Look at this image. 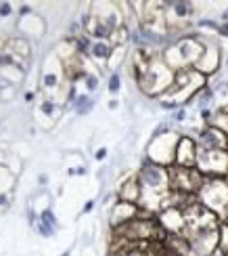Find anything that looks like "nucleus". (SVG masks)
<instances>
[{
  "mask_svg": "<svg viewBox=\"0 0 228 256\" xmlns=\"http://www.w3.org/2000/svg\"><path fill=\"white\" fill-rule=\"evenodd\" d=\"M136 180L140 187V200L145 196H161L170 187V170L145 158V162L136 174Z\"/></svg>",
  "mask_w": 228,
  "mask_h": 256,
  "instance_id": "f257e3e1",
  "label": "nucleus"
},
{
  "mask_svg": "<svg viewBox=\"0 0 228 256\" xmlns=\"http://www.w3.org/2000/svg\"><path fill=\"white\" fill-rule=\"evenodd\" d=\"M178 138L176 134H172L168 128H159L155 138H153V143H151L149 147V160L151 162H155L159 166H164V164H170L174 162V158H176V145H178Z\"/></svg>",
  "mask_w": 228,
  "mask_h": 256,
  "instance_id": "f03ea898",
  "label": "nucleus"
},
{
  "mask_svg": "<svg viewBox=\"0 0 228 256\" xmlns=\"http://www.w3.org/2000/svg\"><path fill=\"white\" fill-rule=\"evenodd\" d=\"M205 46L201 42H197L195 38H182L178 42H174V46L168 50L170 55H176V61H174V68H187V66H197V61L201 59Z\"/></svg>",
  "mask_w": 228,
  "mask_h": 256,
  "instance_id": "7ed1b4c3",
  "label": "nucleus"
},
{
  "mask_svg": "<svg viewBox=\"0 0 228 256\" xmlns=\"http://www.w3.org/2000/svg\"><path fill=\"white\" fill-rule=\"evenodd\" d=\"M197 147L201 152H228V134L218 126L208 124L197 134Z\"/></svg>",
  "mask_w": 228,
  "mask_h": 256,
  "instance_id": "20e7f679",
  "label": "nucleus"
},
{
  "mask_svg": "<svg viewBox=\"0 0 228 256\" xmlns=\"http://www.w3.org/2000/svg\"><path fill=\"white\" fill-rule=\"evenodd\" d=\"M201 194H203L205 206L212 208V210H220V208L228 206V185L222 178L205 180L203 187H201Z\"/></svg>",
  "mask_w": 228,
  "mask_h": 256,
  "instance_id": "39448f33",
  "label": "nucleus"
},
{
  "mask_svg": "<svg viewBox=\"0 0 228 256\" xmlns=\"http://www.w3.org/2000/svg\"><path fill=\"white\" fill-rule=\"evenodd\" d=\"M197 154H199L197 141H193L191 136H180L178 145H176L174 164L180 166V168H197Z\"/></svg>",
  "mask_w": 228,
  "mask_h": 256,
  "instance_id": "423d86ee",
  "label": "nucleus"
},
{
  "mask_svg": "<svg viewBox=\"0 0 228 256\" xmlns=\"http://www.w3.org/2000/svg\"><path fill=\"white\" fill-rule=\"evenodd\" d=\"M218 68H220V48L205 46L201 59L197 61V66H195V72H199L201 76H205V74H214Z\"/></svg>",
  "mask_w": 228,
  "mask_h": 256,
  "instance_id": "0eeeda50",
  "label": "nucleus"
},
{
  "mask_svg": "<svg viewBox=\"0 0 228 256\" xmlns=\"http://www.w3.org/2000/svg\"><path fill=\"white\" fill-rule=\"evenodd\" d=\"M113 55V46L109 40H94L92 42V48H90V57L99 63H105L107 59H111Z\"/></svg>",
  "mask_w": 228,
  "mask_h": 256,
  "instance_id": "6e6552de",
  "label": "nucleus"
},
{
  "mask_svg": "<svg viewBox=\"0 0 228 256\" xmlns=\"http://www.w3.org/2000/svg\"><path fill=\"white\" fill-rule=\"evenodd\" d=\"M166 6H170L172 15L176 19H189L195 13V4L193 2H182V0H174V2H166Z\"/></svg>",
  "mask_w": 228,
  "mask_h": 256,
  "instance_id": "1a4fd4ad",
  "label": "nucleus"
},
{
  "mask_svg": "<svg viewBox=\"0 0 228 256\" xmlns=\"http://www.w3.org/2000/svg\"><path fill=\"white\" fill-rule=\"evenodd\" d=\"M88 32H90V36L94 38V40H109L115 32L105 24L103 19H94L92 24H90V28H88Z\"/></svg>",
  "mask_w": 228,
  "mask_h": 256,
  "instance_id": "9d476101",
  "label": "nucleus"
},
{
  "mask_svg": "<svg viewBox=\"0 0 228 256\" xmlns=\"http://www.w3.org/2000/svg\"><path fill=\"white\" fill-rule=\"evenodd\" d=\"M216 99V92L212 86H201L197 90V105H199V112L201 110H210L212 108V103Z\"/></svg>",
  "mask_w": 228,
  "mask_h": 256,
  "instance_id": "9b49d317",
  "label": "nucleus"
},
{
  "mask_svg": "<svg viewBox=\"0 0 228 256\" xmlns=\"http://www.w3.org/2000/svg\"><path fill=\"white\" fill-rule=\"evenodd\" d=\"M92 108H94V99L90 97V94H80V97L75 99V103H73V110L78 112L80 116L90 114V112H92Z\"/></svg>",
  "mask_w": 228,
  "mask_h": 256,
  "instance_id": "f8f14e48",
  "label": "nucleus"
},
{
  "mask_svg": "<svg viewBox=\"0 0 228 256\" xmlns=\"http://www.w3.org/2000/svg\"><path fill=\"white\" fill-rule=\"evenodd\" d=\"M90 48H92L90 36H78L75 38V50H78L80 55H90Z\"/></svg>",
  "mask_w": 228,
  "mask_h": 256,
  "instance_id": "ddd939ff",
  "label": "nucleus"
},
{
  "mask_svg": "<svg viewBox=\"0 0 228 256\" xmlns=\"http://www.w3.org/2000/svg\"><path fill=\"white\" fill-rule=\"evenodd\" d=\"M107 88H109L111 94H117L119 88H122V78H119L117 72H113L111 76H109V80H107Z\"/></svg>",
  "mask_w": 228,
  "mask_h": 256,
  "instance_id": "4468645a",
  "label": "nucleus"
},
{
  "mask_svg": "<svg viewBox=\"0 0 228 256\" xmlns=\"http://www.w3.org/2000/svg\"><path fill=\"white\" fill-rule=\"evenodd\" d=\"M40 222L42 225H46L48 229H55L57 227V218H55V214H52V210H42V214H40Z\"/></svg>",
  "mask_w": 228,
  "mask_h": 256,
  "instance_id": "2eb2a0df",
  "label": "nucleus"
},
{
  "mask_svg": "<svg viewBox=\"0 0 228 256\" xmlns=\"http://www.w3.org/2000/svg\"><path fill=\"white\" fill-rule=\"evenodd\" d=\"M42 84H44V88H57L59 86V74L55 72H46L44 74V78H42Z\"/></svg>",
  "mask_w": 228,
  "mask_h": 256,
  "instance_id": "dca6fc26",
  "label": "nucleus"
},
{
  "mask_svg": "<svg viewBox=\"0 0 228 256\" xmlns=\"http://www.w3.org/2000/svg\"><path fill=\"white\" fill-rule=\"evenodd\" d=\"M84 86H86L88 92H94L96 88H99V78L92 76V74H86L84 76Z\"/></svg>",
  "mask_w": 228,
  "mask_h": 256,
  "instance_id": "f3484780",
  "label": "nucleus"
},
{
  "mask_svg": "<svg viewBox=\"0 0 228 256\" xmlns=\"http://www.w3.org/2000/svg\"><path fill=\"white\" fill-rule=\"evenodd\" d=\"M197 28H201V30H216V32H218V24H216L214 19H199L197 21Z\"/></svg>",
  "mask_w": 228,
  "mask_h": 256,
  "instance_id": "a211bd4d",
  "label": "nucleus"
},
{
  "mask_svg": "<svg viewBox=\"0 0 228 256\" xmlns=\"http://www.w3.org/2000/svg\"><path fill=\"white\" fill-rule=\"evenodd\" d=\"M40 110H42V114H44V116H48V118H52V116H55V103H52V101H44V103H42L40 105Z\"/></svg>",
  "mask_w": 228,
  "mask_h": 256,
  "instance_id": "6ab92c4d",
  "label": "nucleus"
},
{
  "mask_svg": "<svg viewBox=\"0 0 228 256\" xmlns=\"http://www.w3.org/2000/svg\"><path fill=\"white\" fill-rule=\"evenodd\" d=\"M159 105H161L164 110H168V112L178 110V101H166V99H161V101H159Z\"/></svg>",
  "mask_w": 228,
  "mask_h": 256,
  "instance_id": "aec40b11",
  "label": "nucleus"
},
{
  "mask_svg": "<svg viewBox=\"0 0 228 256\" xmlns=\"http://www.w3.org/2000/svg\"><path fill=\"white\" fill-rule=\"evenodd\" d=\"M38 231H40V236H44V238H52V233H55V229H48L46 225H42V222H38Z\"/></svg>",
  "mask_w": 228,
  "mask_h": 256,
  "instance_id": "412c9836",
  "label": "nucleus"
},
{
  "mask_svg": "<svg viewBox=\"0 0 228 256\" xmlns=\"http://www.w3.org/2000/svg\"><path fill=\"white\" fill-rule=\"evenodd\" d=\"M199 116H201V120L210 122V124H212V120H214V112H212V108H210V110H201Z\"/></svg>",
  "mask_w": 228,
  "mask_h": 256,
  "instance_id": "4be33fe9",
  "label": "nucleus"
},
{
  "mask_svg": "<svg viewBox=\"0 0 228 256\" xmlns=\"http://www.w3.org/2000/svg\"><path fill=\"white\" fill-rule=\"evenodd\" d=\"M0 15H2V17L10 15V4H8V2H2V4H0Z\"/></svg>",
  "mask_w": 228,
  "mask_h": 256,
  "instance_id": "5701e85b",
  "label": "nucleus"
},
{
  "mask_svg": "<svg viewBox=\"0 0 228 256\" xmlns=\"http://www.w3.org/2000/svg\"><path fill=\"white\" fill-rule=\"evenodd\" d=\"M184 118H187V112H184V110H176V114H174V120H176V122H182Z\"/></svg>",
  "mask_w": 228,
  "mask_h": 256,
  "instance_id": "b1692460",
  "label": "nucleus"
},
{
  "mask_svg": "<svg viewBox=\"0 0 228 256\" xmlns=\"http://www.w3.org/2000/svg\"><path fill=\"white\" fill-rule=\"evenodd\" d=\"M218 34H220L222 38H228V24H222V26H218Z\"/></svg>",
  "mask_w": 228,
  "mask_h": 256,
  "instance_id": "393cba45",
  "label": "nucleus"
},
{
  "mask_svg": "<svg viewBox=\"0 0 228 256\" xmlns=\"http://www.w3.org/2000/svg\"><path fill=\"white\" fill-rule=\"evenodd\" d=\"M94 158H96V160H105V158H107V149H105V147H103V149H99V152L94 154Z\"/></svg>",
  "mask_w": 228,
  "mask_h": 256,
  "instance_id": "a878e982",
  "label": "nucleus"
},
{
  "mask_svg": "<svg viewBox=\"0 0 228 256\" xmlns=\"http://www.w3.org/2000/svg\"><path fill=\"white\" fill-rule=\"evenodd\" d=\"M94 208V202L90 200V202H86V204H84V212H90Z\"/></svg>",
  "mask_w": 228,
  "mask_h": 256,
  "instance_id": "bb28decb",
  "label": "nucleus"
},
{
  "mask_svg": "<svg viewBox=\"0 0 228 256\" xmlns=\"http://www.w3.org/2000/svg\"><path fill=\"white\" fill-rule=\"evenodd\" d=\"M8 204V198H6V194H2L0 196V206H6Z\"/></svg>",
  "mask_w": 228,
  "mask_h": 256,
  "instance_id": "cd10ccee",
  "label": "nucleus"
},
{
  "mask_svg": "<svg viewBox=\"0 0 228 256\" xmlns=\"http://www.w3.org/2000/svg\"><path fill=\"white\" fill-rule=\"evenodd\" d=\"M29 10H31V8H29L27 4H23V6H21V10H19V13H21V15H27V13H29Z\"/></svg>",
  "mask_w": 228,
  "mask_h": 256,
  "instance_id": "c85d7f7f",
  "label": "nucleus"
},
{
  "mask_svg": "<svg viewBox=\"0 0 228 256\" xmlns=\"http://www.w3.org/2000/svg\"><path fill=\"white\" fill-rule=\"evenodd\" d=\"M222 21H224V24H228V8L222 10Z\"/></svg>",
  "mask_w": 228,
  "mask_h": 256,
  "instance_id": "c756f323",
  "label": "nucleus"
},
{
  "mask_svg": "<svg viewBox=\"0 0 228 256\" xmlns=\"http://www.w3.org/2000/svg\"><path fill=\"white\" fill-rule=\"evenodd\" d=\"M109 108H111V110H115V108H117V101H115V99H113V101H109Z\"/></svg>",
  "mask_w": 228,
  "mask_h": 256,
  "instance_id": "7c9ffc66",
  "label": "nucleus"
},
{
  "mask_svg": "<svg viewBox=\"0 0 228 256\" xmlns=\"http://www.w3.org/2000/svg\"><path fill=\"white\" fill-rule=\"evenodd\" d=\"M117 256H134V254H130V252H122V254H117Z\"/></svg>",
  "mask_w": 228,
  "mask_h": 256,
  "instance_id": "2f4dec72",
  "label": "nucleus"
},
{
  "mask_svg": "<svg viewBox=\"0 0 228 256\" xmlns=\"http://www.w3.org/2000/svg\"><path fill=\"white\" fill-rule=\"evenodd\" d=\"M0 63H2V59H0Z\"/></svg>",
  "mask_w": 228,
  "mask_h": 256,
  "instance_id": "473e14b6",
  "label": "nucleus"
}]
</instances>
